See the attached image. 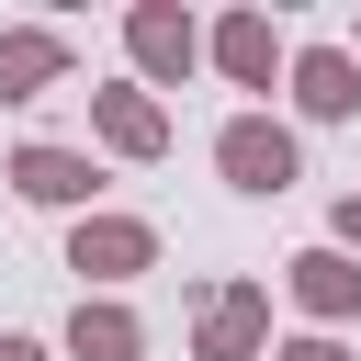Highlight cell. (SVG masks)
Returning a JSON list of instances; mask_svg holds the SVG:
<instances>
[{
    "mask_svg": "<svg viewBox=\"0 0 361 361\" xmlns=\"http://www.w3.org/2000/svg\"><path fill=\"white\" fill-rule=\"evenodd\" d=\"M282 293H293L316 327H350V316H361V259H338V248H293V259H282Z\"/></svg>",
    "mask_w": 361,
    "mask_h": 361,
    "instance_id": "ba28073f",
    "label": "cell"
},
{
    "mask_svg": "<svg viewBox=\"0 0 361 361\" xmlns=\"http://www.w3.org/2000/svg\"><path fill=\"white\" fill-rule=\"evenodd\" d=\"M124 56H135V90H180L203 68V23L180 0H135L124 11Z\"/></svg>",
    "mask_w": 361,
    "mask_h": 361,
    "instance_id": "277c9868",
    "label": "cell"
},
{
    "mask_svg": "<svg viewBox=\"0 0 361 361\" xmlns=\"http://www.w3.org/2000/svg\"><path fill=\"white\" fill-rule=\"evenodd\" d=\"M350 56H361V45H350Z\"/></svg>",
    "mask_w": 361,
    "mask_h": 361,
    "instance_id": "9a60e30c",
    "label": "cell"
},
{
    "mask_svg": "<svg viewBox=\"0 0 361 361\" xmlns=\"http://www.w3.org/2000/svg\"><path fill=\"white\" fill-rule=\"evenodd\" d=\"M90 135L113 158H169V102L135 90V79H113V90H90Z\"/></svg>",
    "mask_w": 361,
    "mask_h": 361,
    "instance_id": "5b68a950",
    "label": "cell"
},
{
    "mask_svg": "<svg viewBox=\"0 0 361 361\" xmlns=\"http://www.w3.org/2000/svg\"><path fill=\"white\" fill-rule=\"evenodd\" d=\"M68 361H147L135 305H124V293H79V316H68Z\"/></svg>",
    "mask_w": 361,
    "mask_h": 361,
    "instance_id": "8fae6325",
    "label": "cell"
},
{
    "mask_svg": "<svg viewBox=\"0 0 361 361\" xmlns=\"http://www.w3.org/2000/svg\"><path fill=\"white\" fill-rule=\"evenodd\" d=\"M203 56H214L237 90H271V79L293 68V56H282V34H271V11H226V23L203 34Z\"/></svg>",
    "mask_w": 361,
    "mask_h": 361,
    "instance_id": "30bf717a",
    "label": "cell"
},
{
    "mask_svg": "<svg viewBox=\"0 0 361 361\" xmlns=\"http://www.w3.org/2000/svg\"><path fill=\"white\" fill-rule=\"evenodd\" d=\"M282 79H293V113H305V124H350V113H361V56H350V45H305Z\"/></svg>",
    "mask_w": 361,
    "mask_h": 361,
    "instance_id": "52a82bcc",
    "label": "cell"
},
{
    "mask_svg": "<svg viewBox=\"0 0 361 361\" xmlns=\"http://www.w3.org/2000/svg\"><path fill=\"white\" fill-rule=\"evenodd\" d=\"M192 361H271V282H203L192 293Z\"/></svg>",
    "mask_w": 361,
    "mask_h": 361,
    "instance_id": "6da1fadb",
    "label": "cell"
},
{
    "mask_svg": "<svg viewBox=\"0 0 361 361\" xmlns=\"http://www.w3.org/2000/svg\"><path fill=\"white\" fill-rule=\"evenodd\" d=\"M214 169H226V192H293L305 180V147H293V124H271V113H226V135H214Z\"/></svg>",
    "mask_w": 361,
    "mask_h": 361,
    "instance_id": "7a4b0ae2",
    "label": "cell"
},
{
    "mask_svg": "<svg viewBox=\"0 0 361 361\" xmlns=\"http://www.w3.org/2000/svg\"><path fill=\"white\" fill-rule=\"evenodd\" d=\"M79 68V45L56 34V23H0V102H34V90H56Z\"/></svg>",
    "mask_w": 361,
    "mask_h": 361,
    "instance_id": "9c48e42d",
    "label": "cell"
},
{
    "mask_svg": "<svg viewBox=\"0 0 361 361\" xmlns=\"http://www.w3.org/2000/svg\"><path fill=\"white\" fill-rule=\"evenodd\" d=\"M271 361H350V350H338V338H327V327H305V338H282V350H271Z\"/></svg>",
    "mask_w": 361,
    "mask_h": 361,
    "instance_id": "4fadbf2b",
    "label": "cell"
},
{
    "mask_svg": "<svg viewBox=\"0 0 361 361\" xmlns=\"http://www.w3.org/2000/svg\"><path fill=\"white\" fill-rule=\"evenodd\" d=\"M0 361H56V350H45V338H11V327H0Z\"/></svg>",
    "mask_w": 361,
    "mask_h": 361,
    "instance_id": "5bb4252c",
    "label": "cell"
},
{
    "mask_svg": "<svg viewBox=\"0 0 361 361\" xmlns=\"http://www.w3.org/2000/svg\"><path fill=\"white\" fill-rule=\"evenodd\" d=\"M327 248H338V259H361V192H338V214H327Z\"/></svg>",
    "mask_w": 361,
    "mask_h": 361,
    "instance_id": "7c38bea8",
    "label": "cell"
},
{
    "mask_svg": "<svg viewBox=\"0 0 361 361\" xmlns=\"http://www.w3.org/2000/svg\"><path fill=\"white\" fill-rule=\"evenodd\" d=\"M68 271L90 282V293H113V282H135V271H158V226L147 214H68Z\"/></svg>",
    "mask_w": 361,
    "mask_h": 361,
    "instance_id": "3957f363",
    "label": "cell"
},
{
    "mask_svg": "<svg viewBox=\"0 0 361 361\" xmlns=\"http://www.w3.org/2000/svg\"><path fill=\"white\" fill-rule=\"evenodd\" d=\"M11 192L23 203H45V214H90V192H102V169L79 158V147H11Z\"/></svg>",
    "mask_w": 361,
    "mask_h": 361,
    "instance_id": "8992f818",
    "label": "cell"
}]
</instances>
